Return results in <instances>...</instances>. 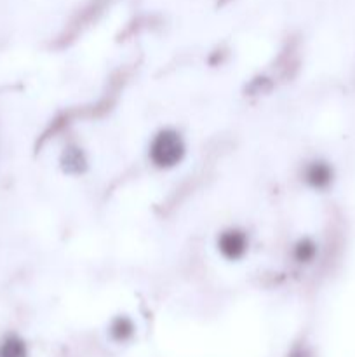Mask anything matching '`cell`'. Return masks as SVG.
<instances>
[{"instance_id": "obj_1", "label": "cell", "mask_w": 355, "mask_h": 357, "mask_svg": "<svg viewBox=\"0 0 355 357\" xmlns=\"http://www.w3.org/2000/svg\"><path fill=\"white\" fill-rule=\"evenodd\" d=\"M187 153L183 138L174 129H162L152 138L148 146V159L157 169H173Z\"/></svg>"}, {"instance_id": "obj_2", "label": "cell", "mask_w": 355, "mask_h": 357, "mask_svg": "<svg viewBox=\"0 0 355 357\" xmlns=\"http://www.w3.org/2000/svg\"><path fill=\"white\" fill-rule=\"evenodd\" d=\"M216 246L218 251L221 253L223 258L230 261H237L247 253V248H249V237L244 230L239 229H228L225 232H221L216 241Z\"/></svg>"}, {"instance_id": "obj_3", "label": "cell", "mask_w": 355, "mask_h": 357, "mask_svg": "<svg viewBox=\"0 0 355 357\" xmlns=\"http://www.w3.org/2000/svg\"><path fill=\"white\" fill-rule=\"evenodd\" d=\"M305 181L315 190H324L333 181V169H331L329 164L322 162V160H315V162L306 166Z\"/></svg>"}, {"instance_id": "obj_4", "label": "cell", "mask_w": 355, "mask_h": 357, "mask_svg": "<svg viewBox=\"0 0 355 357\" xmlns=\"http://www.w3.org/2000/svg\"><path fill=\"white\" fill-rule=\"evenodd\" d=\"M110 337L115 342H127L134 337V323L129 317H115L110 324Z\"/></svg>"}, {"instance_id": "obj_5", "label": "cell", "mask_w": 355, "mask_h": 357, "mask_svg": "<svg viewBox=\"0 0 355 357\" xmlns=\"http://www.w3.org/2000/svg\"><path fill=\"white\" fill-rule=\"evenodd\" d=\"M317 255V246L313 241L310 239H299L298 243L292 248V258H294L296 264L308 265L312 264L313 258Z\"/></svg>"}, {"instance_id": "obj_6", "label": "cell", "mask_w": 355, "mask_h": 357, "mask_svg": "<svg viewBox=\"0 0 355 357\" xmlns=\"http://www.w3.org/2000/svg\"><path fill=\"white\" fill-rule=\"evenodd\" d=\"M0 357H28L26 344L19 337H7L0 345Z\"/></svg>"}, {"instance_id": "obj_7", "label": "cell", "mask_w": 355, "mask_h": 357, "mask_svg": "<svg viewBox=\"0 0 355 357\" xmlns=\"http://www.w3.org/2000/svg\"><path fill=\"white\" fill-rule=\"evenodd\" d=\"M65 162H66V171H72V167H75V173L82 171V167L86 166V160L82 159V152L79 149H68L65 152Z\"/></svg>"}, {"instance_id": "obj_8", "label": "cell", "mask_w": 355, "mask_h": 357, "mask_svg": "<svg viewBox=\"0 0 355 357\" xmlns=\"http://www.w3.org/2000/svg\"><path fill=\"white\" fill-rule=\"evenodd\" d=\"M291 357H310V356L306 354V351H303V349H298V351L292 352Z\"/></svg>"}]
</instances>
